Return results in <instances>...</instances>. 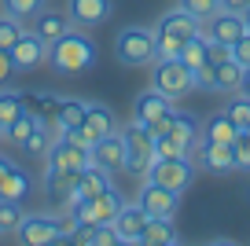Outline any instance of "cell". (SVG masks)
I'll list each match as a JSON object with an SVG mask.
<instances>
[{"instance_id": "1", "label": "cell", "mask_w": 250, "mask_h": 246, "mask_svg": "<svg viewBox=\"0 0 250 246\" xmlns=\"http://www.w3.org/2000/svg\"><path fill=\"white\" fill-rule=\"evenodd\" d=\"M96 55H100L96 52V41L88 37L81 26L66 30L59 41L48 44V62H52V70L62 74V77H78V74H85V70H92Z\"/></svg>"}, {"instance_id": "2", "label": "cell", "mask_w": 250, "mask_h": 246, "mask_svg": "<svg viewBox=\"0 0 250 246\" xmlns=\"http://www.w3.org/2000/svg\"><path fill=\"white\" fill-rule=\"evenodd\" d=\"M199 33H203V22H199L195 15H188L184 8H173V11H166V15L158 19V26H155V52L158 55H180L184 41L199 37Z\"/></svg>"}, {"instance_id": "3", "label": "cell", "mask_w": 250, "mask_h": 246, "mask_svg": "<svg viewBox=\"0 0 250 246\" xmlns=\"http://www.w3.org/2000/svg\"><path fill=\"white\" fill-rule=\"evenodd\" d=\"M114 55L122 66H147L158 59L155 52V30L151 26H125L114 37Z\"/></svg>"}, {"instance_id": "4", "label": "cell", "mask_w": 250, "mask_h": 246, "mask_svg": "<svg viewBox=\"0 0 250 246\" xmlns=\"http://www.w3.org/2000/svg\"><path fill=\"white\" fill-rule=\"evenodd\" d=\"M151 88H158L162 96H169V100L177 103L180 96H188L195 88V77H191V70H188L177 55H158L155 70H151Z\"/></svg>"}, {"instance_id": "5", "label": "cell", "mask_w": 250, "mask_h": 246, "mask_svg": "<svg viewBox=\"0 0 250 246\" xmlns=\"http://www.w3.org/2000/svg\"><path fill=\"white\" fill-rule=\"evenodd\" d=\"M191 177H195V162H191V154H177V158H155L144 180L162 184V187H169V191L184 195L188 184H191Z\"/></svg>"}, {"instance_id": "6", "label": "cell", "mask_w": 250, "mask_h": 246, "mask_svg": "<svg viewBox=\"0 0 250 246\" xmlns=\"http://www.w3.org/2000/svg\"><path fill=\"white\" fill-rule=\"evenodd\" d=\"M125 132V173H133V177H147L151 162H155V136H151L144 125H129Z\"/></svg>"}, {"instance_id": "7", "label": "cell", "mask_w": 250, "mask_h": 246, "mask_svg": "<svg viewBox=\"0 0 250 246\" xmlns=\"http://www.w3.org/2000/svg\"><path fill=\"white\" fill-rule=\"evenodd\" d=\"M62 224H66V217H52V213H26L15 235L22 239L26 246H52V243H59V239H62Z\"/></svg>"}, {"instance_id": "8", "label": "cell", "mask_w": 250, "mask_h": 246, "mask_svg": "<svg viewBox=\"0 0 250 246\" xmlns=\"http://www.w3.org/2000/svg\"><path fill=\"white\" fill-rule=\"evenodd\" d=\"M88 165H100V169H107V173L125 169V132L114 129V132L96 140V144L88 147Z\"/></svg>"}, {"instance_id": "9", "label": "cell", "mask_w": 250, "mask_h": 246, "mask_svg": "<svg viewBox=\"0 0 250 246\" xmlns=\"http://www.w3.org/2000/svg\"><path fill=\"white\" fill-rule=\"evenodd\" d=\"M8 55H11L15 74H26V70H37V66H44V62H48V44L33 30H22V37L8 48Z\"/></svg>"}, {"instance_id": "10", "label": "cell", "mask_w": 250, "mask_h": 246, "mask_svg": "<svg viewBox=\"0 0 250 246\" xmlns=\"http://www.w3.org/2000/svg\"><path fill=\"white\" fill-rule=\"evenodd\" d=\"M173 110H177V107H173L169 96H162L158 88H147V92H140V96H136V103H133V122L144 125V129H151L155 122L169 118Z\"/></svg>"}, {"instance_id": "11", "label": "cell", "mask_w": 250, "mask_h": 246, "mask_svg": "<svg viewBox=\"0 0 250 246\" xmlns=\"http://www.w3.org/2000/svg\"><path fill=\"white\" fill-rule=\"evenodd\" d=\"M195 151V162L203 165V169L210 173H232L235 169V151L232 144H221V140H203L199 136V144L191 147Z\"/></svg>"}, {"instance_id": "12", "label": "cell", "mask_w": 250, "mask_h": 246, "mask_svg": "<svg viewBox=\"0 0 250 246\" xmlns=\"http://www.w3.org/2000/svg\"><path fill=\"white\" fill-rule=\"evenodd\" d=\"M140 209L147 217H177V206H180V195L177 191H169V187H162V184H151V180H144V187H140Z\"/></svg>"}, {"instance_id": "13", "label": "cell", "mask_w": 250, "mask_h": 246, "mask_svg": "<svg viewBox=\"0 0 250 246\" xmlns=\"http://www.w3.org/2000/svg\"><path fill=\"white\" fill-rule=\"evenodd\" d=\"M110 11H114V0H66V15L81 30H92V26L107 22Z\"/></svg>"}, {"instance_id": "14", "label": "cell", "mask_w": 250, "mask_h": 246, "mask_svg": "<svg viewBox=\"0 0 250 246\" xmlns=\"http://www.w3.org/2000/svg\"><path fill=\"white\" fill-rule=\"evenodd\" d=\"M144 224H147V213L140 209V202H122V209H118V217L110 221V228H114L118 243H140Z\"/></svg>"}, {"instance_id": "15", "label": "cell", "mask_w": 250, "mask_h": 246, "mask_svg": "<svg viewBox=\"0 0 250 246\" xmlns=\"http://www.w3.org/2000/svg\"><path fill=\"white\" fill-rule=\"evenodd\" d=\"M247 33L243 26V15H232V11H217L203 22V37L206 41H221V44H235V41Z\"/></svg>"}, {"instance_id": "16", "label": "cell", "mask_w": 250, "mask_h": 246, "mask_svg": "<svg viewBox=\"0 0 250 246\" xmlns=\"http://www.w3.org/2000/svg\"><path fill=\"white\" fill-rule=\"evenodd\" d=\"M48 165H55V169H85L88 151L78 147L74 140H66V136H55L52 147H48Z\"/></svg>"}, {"instance_id": "17", "label": "cell", "mask_w": 250, "mask_h": 246, "mask_svg": "<svg viewBox=\"0 0 250 246\" xmlns=\"http://www.w3.org/2000/svg\"><path fill=\"white\" fill-rule=\"evenodd\" d=\"M30 26H33V33H37L44 44H52V41H59L66 30H74L70 15H66V11H55V8H41L37 15L30 19Z\"/></svg>"}, {"instance_id": "18", "label": "cell", "mask_w": 250, "mask_h": 246, "mask_svg": "<svg viewBox=\"0 0 250 246\" xmlns=\"http://www.w3.org/2000/svg\"><path fill=\"white\" fill-rule=\"evenodd\" d=\"M81 129H85L88 136H92V144H96L100 136H107V132H114V129H118V122H114V110H110V107H103V103H88Z\"/></svg>"}, {"instance_id": "19", "label": "cell", "mask_w": 250, "mask_h": 246, "mask_svg": "<svg viewBox=\"0 0 250 246\" xmlns=\"http://www.w3.org/2000/svg\"><path fill=\"white\" fill-rule=\"evenodd\" d=\"M177 239L180 235H177V228H173V217H147L140 243H147V246H173Z\"/></svg>"}, {"instance_id": "20", "label": "cell", "mask_w": 250, "mask_h": 246, "mask_svg": "<svg viewBox=\"0 0 250 246\" xmlns=\"http://www.w3.org/2000/svg\"><path fill=\"white\" fill-rule=\"evenodd\" d=\"M169 132L173 140H180V144L188 147V151H191V147L199 144V136H203V129H199V122L191 114H188V110H173V118H169Z\"/></svg>"}, {"instance_id": "21", "label": "cell", "mask_w": 250, "mask_h": 246, "mask_svg": "<svg viewBox=\"0 0 250 246\" xmlns=\"http://www.w3.org/2000/svg\"><path fill=\"white\" fill-rule=\"evenodd\" d=\"M78 177H81V169H55V165H48L44 187H48V195H59V199L66 202L74 191H78Z\"/></svg>"}, {"instance_id": "22", "label": "cell", "mask_w": 250, "mask_h": 246, "mask_svg": "<svg viewBox=\"0 0 250 246\" xmlns=\"http://www.w3.org/2000/svg\"><path fill=\"white\" fill-rule=\"evenodd\" d=\"M239 136V125L228 118V110H217L203 122V140H221V144H232Z\"/></svg>"}, {"instance_id": "23", "label": "cell", "mask_w": 250, "mask_h": 246, "mask_svg": "<svg viewBox=\"0 0 250 246\" xmlns=\"http://www.w3.org/2000/svg\"><path fill=\"white\" fill-rule=\"evenodd\" d=\"M243 85V66L235 59H225L213 66V92H239Z\"/></svg>"}, {"instance_id": "24", "label": "cell", "mask_w": 250, "mask_h": 246, "mask_svg": "<svg viewBox=\"0 0 250 246\" xmlns=\"http://www.w3.org/2000/svg\"><path fill=\"white\" fill-rule=\"evenodd\" d=\"M85 110H88V103H81V100H62V103H59V110H55V118H52L55 132L78 129V125L85 122Z\"/></svg>"}, {"instance_id": "25", "label": "cell", "mask_w": 250, "mask_h": 246, "mask_svg": "<svg viewBox=\"0 0 250 246\" xmlns=\"http://www.w3.org/2000/svg\"><path fill=\"white\" fill-rule=\"evenodd\" d=\"M107 187H110V173L100 169V165H85V169H81V177H78V191H74V195L92 199V195L107 191Z\"/></svg>"}, {"instance_id": "26", "label": "cell", "mask_w": 250, "mask_h": 246, "mask_svg": "<svg viewBox=\"0 0 250 246\" xmlns=\"http://www.w3.org/2000/svg\"><path fill=\"white\" fill-rule=\"evenodd\" d=\"M26 195H30V177H26L19 165H11L8 177H4V184H0V199H15V202H22Z\"/></svg>"}, {"instance_id": "27", "label": "cell", "mask_w": 250, "mask_h": 246, "mask_svg": "<svg viewBox=\"0 0 250 246\" xmlns=\"http://www.w3.org/2000/svg\"><path fill=\"white\" fill-rule=\"evenodd\" d=\"M48 147H52V125L41 118L37 125H33V132L26 136V144H22V151L26 154H33V158H44L48 154Z\"/></svg>"}, {"instance_id": "28", "label": "cell", "mask_w": 250, "mask_h": 246, "mask_svg": "<svg viewBox=\"0 0 250 246\" xmlns=\"http://www.w3.org/2000/svg\"><path fill=\"white\" fill-rule=\"evenodd\" d=\"M22 202L15 199H0V235H15L19 224H22Z\"/></svg>"}, {"instance_id": "29", "label": "cell", "mask_w": 250, "mask_h": 246, "mask_svg": "<svg viewBox=\"0 0 250 246\" xmlns=\"http://www.w3.org/2000/svg\"><path fill=\"white\" fill-rule=\"evenodd\" d=\"M180 62H184L191 74H195L199 66L206 62V37L199 33V37H191V41H184V48H180V55H177Z\"/></svg>"}, {"instance_id": "30", "label": "cell", "mask_w": 250, "mask_h": 246, "mask_svg": "<svg viewBox=\"0 0 250 246\" xmlns=\"http://www.w3.org/2000/svg\"><path fill=\"white\" fill-rule=\"evenodd\" d=\"M37 122H41L37 114H30V110H22V114H19L15 122H11L8 129H4V140H15V144L22 147V144H26V136H30V132H33V125H37ZM44 122H48V118H44Z\"/></svg>"}, {"instance_id": "31", "label": "cell", "mask_w": 250, "mask_h": 246, "mask_svg": "<svg viewBox=\"0 0 250 246\" xmlns=\"http://www.w3.org/2000/svg\"><path fill=\"white\" fill-rule=\"evenodd\" d=\"M0 8L11 19H33L41 8H48V0H0Z\"/></svg>"}, {"instance_id": "32", "label": "cell", "mask_w": 250, "mask_h": 246, "mask_svg": "<svg viewBox=\"0 0 250 246\" xmlns=\"http://www.w3.org/2000/svg\"><path fill=\"white\" fill-rule=\"evenodd\" d=\"M22 114V96H15V92H0V125L8 129L15 118Z\"/></svg>"}, {"instance_id": "33", "label": "cell", "mask_w": 250, "mask_h": 246, "mask_svg": "<svg viewBox=\"0 0 250 246\" xmlns=\"http://www.w3.org/2000/svg\"><path fill=\"white\" fill-rule=\"evenodd\" d=\"M177 154H191L180 140H173L169 132H158L155 136V158H177Z\"/></svg>"}, {"instance_id": "34", "label": "cell", "mask_w": 250, "mask_h": 246, "mask_svg": "<svg viewBox=\"0 0 250 246\" xmlns=\"http://www.w3.org/2000/svg\"><path fill=\"white\" fill-rule=\"evenodd\" d=\"M228 118H232L239 129H250V96L247 92H235V100L228 103Z\"/></svg>"}, {"instance_id": "35", "label": "cell", "mask_w": 250, "mask_h": 246, "mask_svg": "<svg viewBox=\"0 0 250 246\" xmlns=\"http://www.w3.org/2000/svg\"><path fill=\"white\" fill-rule=\"evenodd\" d=\"M180 8H184L188 15H195L199 22H206L210 15L221 11V0H180Z\"/></svg>"}, {"instance_id": "36", "label": "cell", "mask_w": 250, "mask_h": 246, "mask_svg": "<svg viewBox=\"0 0 250 246\" xmlns=\"http://www.w3.org/2000/svg\"><path fill=\"white\" fill-rule=\"evenodd\" d=\"M19 37H22V19H11V15H4V19H0V48L8 52V48L15 44Z\"/></svg>"}, {"instance_id": "37", "label": "cell", "mask_w": 250, "mask_h": 246, "mask_svg": "<svg viewBox=\"0 0 250 246\" xmlns=\"http://www.w3.org/2000/svg\"><path fill=\"white\" fill-rule=\"evenodd\" d=\"M232 151H235V169H250V132L239 129V136L232 140Z\"/></svg>"}, {"instance_id": "38", "label": "cell", "mask_w": 250, "mask_h": 246, "mask_svg": "<svg viewBox=\"0 0 250 246\" xmlns=\"http://www.w3.org/2000/svg\"><path fill=\"white\" fill-rule=\"evenodd\" d=\"M225 59H232V44H221V41H206V62H225Z\"/></svg>"}, {"instance_id": "39", "label": "cell", "mask_w": 250, "mask_h": 246, "mask_svg": "<svg viewBox=\"0 0 250 246\" xmlns=\"http://www.w3.org/2000/svg\"><path fill=\"white\" fill-rule=\"evenodd\" d=\"M232 59L239 62L243 70L250 66V30H247V33H243V37H239V41H235V44H232Z\"/></svg>"}, {"instance_id": "40", "label": "cell", "mask_w": 250, "mask_h": 246, "mask_svg": "<svg viewBox=\"0 0 250 246\" xmlns=\"http://www.w3.org/2000/svg\"><path fill=\"white\" fill-rule=\"evenodd\" d=\"M92 243H96V246H110V243H118V235H114V228H110V224H96Z\"/></svg>"}, {"instance_id": "41", "label": "cell", "mask_w": 250, "mask_h": 246, "mask_svg": "<svg viewBox=\"0 0 250 246\" xmlns=\"http://www.w3.org/2000/svg\"><path fill=\"white\" fill-rule=\"evenodd\" d=\"M11 74H15V66H11V55L0 48V88L8 85V77H11Z\"/></svg>"}, {"instance_id": "42", "label": "cell", "mask_w": 250, "mask_h": 246, "mask_svg": "<svg viewBox=\"0 0 250 246\" xmlns=\"http://www.w3.org/2000/svg\"><path fill=\"white\" fill-rule=\"evenodd\" d=\"M250 0H221V11H232V15H243Z\"/></svg>"}, {"instance_id": "43", "label": "cell", "mask_w": 250, "mask_h": 246, "mask_svg": "<svg viewBox=\"0 0 250 246\" xmlns=\"http://www.w3.org/2000/svg\"><path fill=\"white\" fill-rule=\"evenodd\" d=\"M11 165H15V162H11V158H4V154H0V184H4V177H8V169H11Z\"/></svg>"}, {"instance_id": "44", "label": "cell", "mask_w": 250, "mask_h": 246, "mask_svg": "<svg viewBox=\"0 0 250 246\" xmlns=\"http://www.w3.org/2000/svg\"><path fill=\"white\" fill-rule=\"evenodd\" d=\"M239 92H247V96H250V66L243 70V85H239Z\"/></svg>"}, {"instance_id": "45", "label": "cell", "mask_w": 250, "mask_h": 246, "mask_svg": "<svg viewBox=\"0 0 250 246\" xmlns=\"http://www.w3.org/2000/svg\"><path fill=\"white\" fill-rule=\"evenodd\" d=\"M243 26L250 30V4H247V11H243Z\"/></svg>"}, {"instance_id": "46", "label": "cell", "mask_w": 250, "mask_h": 246, "mask_svg": "<svg viewBox=\"0 0 250 246\" xmlns=\"http://www.w3.org/2000/svg\"><path fill=\"white\" fill-rule=\"evenodd\" d=\"M0 140H4V125H0Z\"/></svg>"}]
</instances>
